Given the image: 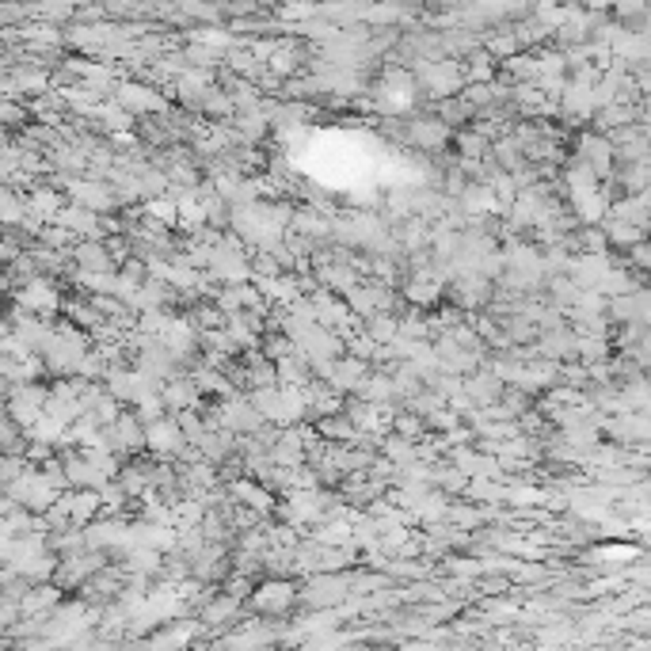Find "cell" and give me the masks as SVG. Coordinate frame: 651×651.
I'll use <instances>...</instances> for the list:
<instances>
[{"mask_svg": "<svg viewBox=\"0 0 651 651\" xmlns=\"http://www.w3.org/2000/svg\"><path fill=\"white\" fill-rule=\"evenodd\" d=\"M293 598H297L293 583H286V579H267V583L251 594V606H255V614H286L293 606Z\"/></svg>", "mask_w": 651, "mask_h": 651, "instance_id": "4", "label": "cell"}, {"mask_svg": "<svg viewBox=\"0 0 651 651\" xmlns=\"http://www.w3.org/2000/svg\"><path fill=\"white\" fill-rule=\"evenodd\" d=\"M73 260H77L80 271H111V251H107V244L96 240V237H88L84 244H77Z\"/></svg>", "mask_w": 651, "mask_h": 651, "instance_id": "6", "label": "cell"}, {"mask_svg": "<svg viewBox=\"0 0 651 651\" xmlns=\"http://www.w3.org/2000/svg\"><path fill=\"white\" fill-rule=\"evenodd\" d=\"M42 408H46V389H42L38 381H16V385H12L5 411H8V420H12L16 427L27 431V427L38 420V415H42Z\"/></svg>", "mask_w": 651, "mask_h": 651, "instance_id": "1", "label": "cell"}, {"mask_svg": "<svg viewBox=\"0 0 651 651\" xmlns=\"http://www.w3.org/2000/svg\"><path fill=\"white\" fill-rule=\"evenodd\" d=\"M58 598H61V591H58V587H35V591H27V598H23V610H27V614L50 610Z\"/></svg>", "mask_w": 651, "mask_h": 651, "instance_id": "10", "label": "cell"}, {"mask_svg": "<svg viewBox=\"0 0 651 651\" xmlns=\"http://www.w3.org/2000/svg\"><path fill=\"white\" fill-rule=\"evenodd\" d=\"M23 214H27V206H23L12 191L0 187V225H16V221H23Z\"/></svg>", "mask_w": 651, "mask_h": 651, "instance_id": "12", "label": "cell"}, {"mask_svg": "<svg viewBox=\"0 0 651 651\" xmlns=\"http://www.w3.org/2000/svg\"><path fill=\"white\" fill-rule=\"evenodd\" d=\"M571 347H575V339H571L568 332H552V336H545V351H549V355H571Z\"/></svg>", "mask_w": 651, "mask_h": 651, "instance_id": "14", "label": "cell"}, {"mask_svg": "<svg viewBox=\"0 0 651 651\" xmlns=\"http://www.w3.org/2000/svg\"><path fill=\"white\" fill-rule=\"evenodd\" d=\"M232 496H240V503H248V507H255V510H271V507H274V503H271V492H267V487H260V484H248V480L232 484Z\"/></svg>", "mask_w": 651, "mask_h": 651, "instance_id": "7", "label": "cell"}, {"mask_svg": "<svg viewBox=\"0 0 651 651\" xmlns=\"http://www.w3.org/2000/svg\"><path fill=\"white\" fill-rule=\"evenodd\" d=\"M27 210H31V218L54 221V214L61 210V198H58V191H35L31 202H27Z\"/></svg>", "mask_w": 651, "mask_h": 651, "instance_id": "8", "label": "cell"}, {"mask_svg": "<svg viewBox=\"0 0 651 651\" xmlns=\"http://www.w3.org/2000/svg\"><path fill=\"white\" fill-rule=\"evenodd\" d=\"M0 385H5V374H0Z\"/></svg>", "mask_w": 651, "mask_h": 651, "instance_id": "15", "label": "cell"}, {"mask_svg": "<svg viewBox=\"0 0 651 651\" xmlns=\"http://www.w3.org/2000/svg\"><path fill=\"white\" fill-rule=\"evenodd\" d=\"M149 218L153 221H165V225H176V198H153L149 202Z\"/></svg>", "mask_w": 651, "mask_h": 651, "instance_id": "13", "label": "cell"}, {"mask_svg": "<svg viewBox=\"0 0 651 651\" xmlns=\"http://www.w3.org/2000/svg\"><path fill=\"white\" fill-rule=\"evenodd\" d=\"M145 446L156 454V457H172L179 450H187V438H183L179 423L168 420V415H160V420L145 423Z\"/></svg>", "mask_w": 651, "mask_h": 651, "instance_id": "2", "label": "cell"}, {"mask_svg": "<svg viewBox=\"0 0 651 651\" xmlns=\"http://www.w3.org/2000/svg\"><path fill=\"white\" fill-rule=\"evenodd\" d=\"M69 195H73L77 206H84V210H111L114 206V195L103 187V183H84V179H73L69 183Z\"/></svg>", "mask_w": 651, "mask_h": 651, "instance_id": "5", "label": "cell"}, {"mask_svg": "<svg viewBox=\"0 0 651 651\" xmlns=\"http://www.w3.org/2000/svg\"><path fill=\"white\" fill-rule=\"evenodd\" d=\"M16 301H19L23 313H35V316H50V313H58V305H61L54 283H46V278H31L27 286H19Z\"/></svg>", "mask_w": 651, "mask_h": 651, "instance_id": "3", "label": "cell"}, {"mask_svg": "<svg viewBox=\"0 0 651 651\" xmlns=\"http://www.w3.org/2000/svg\"><path fill=\"white\" fill-rule=\"evenodd\" d=\"M260 286L274 301H297V283L293 278H260Z\"/></svg>", "mask_w": 651, "mask_h": 651, "instance_id": "11", "label": "cell"}, {"mask_svg": "<svg viewBox=\"0 0 651 651\" xmlns=\"http://www.w3.org/2000/svg\"><path fill=\"white\" fill-rule=\"evenodd\" d=\"M366 336L374 339V343H389V339H397L400 336V324L392 320V316H369V324H366Z\"/></svg>", "mask_w": 651, "mask_h": 651, "instance_id": "9", "label": "cell"}]
</instances>
